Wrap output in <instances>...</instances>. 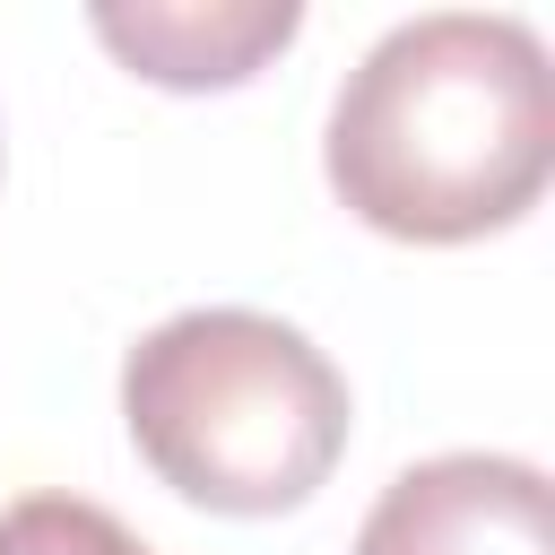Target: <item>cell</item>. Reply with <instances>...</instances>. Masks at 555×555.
I'll return each mask as SVG.
<instances>
[{"label":"cell","instance_id":"obj_1","mask_svg":"<svg viewBox=\"0 0 555 555\" xmlns=\"http://www.w3.org/2000/svg\"><path fill=\"white\" fill-rule=\"evenodd\" d=\"M330 191L399 243H477L555 173V69L529 17L434 9L390 26L338 87Z\"/></svg>","mask_w":555,"mask_h":555},{"label":"cell","instance_id":"obj_2","mask_svg":"<svg viewBox=\"0 0 555 555\" xmlns=\"http://www.w3.org/2000/svg\"><path fill=\"white\" fill-rule=\"evenodd\" d=\"M347 373L278 312L199 304L121 356V425L139 460L208 512L269 520L330 486L347 451Z\"/></svg>","mask_w":555,"mask_h":555},{"label":"cell","instance_id":"obj_3","mask_svg":"<svg viewBox=\"0 0 555 555\" xmlns=\"http://www.w3.org/2000/svg\"><path fill=\"white\" fill-rule=\"evenodd\" d=\"M356 555H555V486L512 451H442L382 486Z\"/></svg>","mask_w":555,"mask_h":555},{"label":"cell","instance_id":"obj_4","mask_svg":"<svg viewBox=\"0 0 555 555\" xmlns=\"http://www.w3.org/2000/svg\"><path fill=\"white\" fill-rule=\"evenodd\" d=\"M87 26L139 78L199 95V87H243L269 52H286L304 9L295 0H95Z\"/></svg>","mask_w":555,"mask_h":555},{"label":"cell","instance_id":"obj_5","mask_svg":"<svg viewBox=\"0 0 555 555\" xmlns=\"http://www.w3.org/2000/svg\"><path fill=\"white\" fill-rule=\"evenodd\" d=\"M0 555H147L104 503L78 494H26L0 512Z\"/></svg>","mask_w":555,"mask_h":555}]
</instances>
